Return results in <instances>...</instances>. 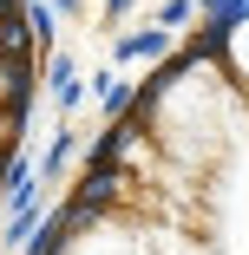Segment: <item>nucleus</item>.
Listing matches in <instances>:
<instances>
[{
    "mask_svg": "<svg viewBox=\"0 0 249 255\" xmlns=\"http://www.w3.org/2000/svg\"><path fill=\"white\" fill-rule=\"evenodd\" d=\"M112 7H125V0H112Z\"/></svg>",
    "mask_w": 249,
    "mask_h": 255,
    "instance_id": "obj_1",
    "label": "nucleus"
}]
</instances>
